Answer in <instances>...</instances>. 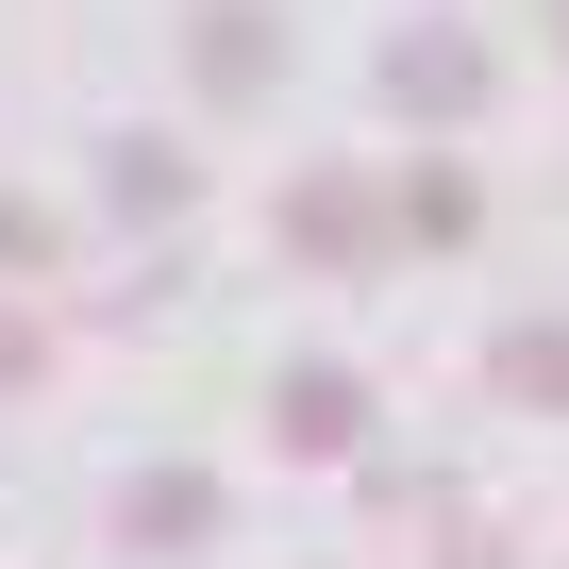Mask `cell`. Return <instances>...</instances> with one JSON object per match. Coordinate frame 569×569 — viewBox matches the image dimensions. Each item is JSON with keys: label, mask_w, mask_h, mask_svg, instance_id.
Masks as SVG:
<instances>
[{"label": "cell", "mask_w": 569, "mask_h": 569, "mask_svg": "<svg viewBox=\"0 0 569 569\" xmlns=\"http://www.w3.org/2000/svg\"><path fill=\"white\" fill-rule=\"evenodd\" d=\"M118 536H134V552H201V536H218V486H201V469H134V486H118Z\"/></svg>", "instance_id": "1"}, {"label": "cell", "mask_w": 569, "mask_h": 569, "mask_svg": "<svg viewBox=\"0 0 569 569\" xmlns=\"http://www.w3.org/2000/svg\"><path fill=\"white\" fill-rule=\"evenodd\" d=\"M268 419H284V452H352L369 386H352V369H284V386H268Z\"/></svg>", "instance_id": "2"}, {"label": "cell", "mask_w": 569, "mask_h": 569, "mask_svg": "<svg viewBox=\"0 0 569 569\" xmlns=\"http://www.w3.org/2000/svg\"><path fill=\"white\" fill-rule=\"evenodd\" d=\"M386 101H402V118H469V101H486V68H469L452 34H402V51H386Z\"/></svg>", "instance_id": "3"}, {"label": "cell", "mask_w": 569, "mask_h": 569, "mask_svg": "<svg viewBox=\"0 0 569 569\" xmlns=\"http://www.w3.org/2000/svg\"><path fill=\"white\" fill-rule=\"evenodd\" d=\"M101 201H118V218H184V151H168V134H118V151H101Z\"/></svg>", "instance_id": "4"}, {"label": "cell", "mask_w": 569, "mask_h": 569, "mask_svg": "<svg viewBox=\"0 0 569 569\" xmlns=\"http://www.w3.org/2000/svg\"><path fill=\"white\" fill-rule=\"evenodd\" d=\"M201 84H218V101L268 84V18H251V0H218V18H201Z\"/></svg>", "instance_id": "5"}, {"label": "cell", "mask_w": 569, "mask_h": 569, "mask_svg": "<svg viewBox=\"0 0 569 569\" xmlns=\"http://www.w3.org/2000/svg\"><path fill=\"white\" fill-rule=\"evenodd\" d=\"M284 234H302V251H336V268H352V251H369V201H352V184H302V201H284Z\"/></svg>", "instance_id": "6"}, {"label": "cell", "mask_w": 569, "mask_h": 569, "mask_svg": "<svg viewBox=\"0 0 569 569\" xmlns=\"http://www.w3.org/2000/svg\"><path fill=\"white\" fill-rule=\"evenodd\" d=\"M502 386L519 402H569V336H502Z\"/></svg>", "instance_id": "7"}, {"label": "cell", "mask_w": 569, "mask_h": 569, "mask_svg": "<svg viewBox=\"0 0 569 569\" xmlns=\"http://www.w3.org/2000/svg\"><path fill=\"white\" fill-rule=\"evenodd\" d=\"M0 268H51V218L34 201H0Z\"/></svg>", "instance_id": "8"}, {"label": "cell", "mask_w": 569, "mask_h": 569, "mask_svg": "<svg viewBox=\"0 0 569 569\" xmlns=\"http://www.w3.org/2000/svg\"><path fill=\"white\" fill-rule=\"evenodd\" d=\"M34 352H51V336H34L18 302H0V386H34Z\"/></svg>", "instance_id": "9"}, {"label": "cell", "mask_w": 569, "mask_h": 569, "mask_svg": "<svg viewBox=\"0 0 569 569\" xmlns=\"http://www.w3.org/2000/svg\"><path fill=\"white\" fill-rule=\"evenodd\" d=\"M552 34H569V0H552Z\"/></svg>", "instance_id": "10"}]
</instances>
